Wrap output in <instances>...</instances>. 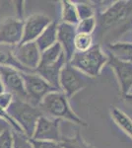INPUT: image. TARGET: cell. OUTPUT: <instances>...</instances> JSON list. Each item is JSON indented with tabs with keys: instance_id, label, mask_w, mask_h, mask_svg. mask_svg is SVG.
<instances>
[{
	"instance_id": "2e32d148",
	"label": "cell",
	"mask_w": 132,
	"mask_h": 148,
	"mask_svg": "<svg viewBox=\"0 0 132 148\" xmlns=\"http://www.w3.org/2000/svg\"><path fill=\"white\" fill-rule=\"evenodd\" d=\"M57 25L58 23L52 21L44 29V32L40 35V37L35 40L40 52H42L57 42Z\"/></svg>"
},
{
	"instance_id": "52a82bcc",
	"label": "cell",
	"mask_w": 132,
	"mask_h": 148,
	"mask_svg": "<svg viewBox=\"0 0 132 148\" xmlns=\"http://www.w3.org/2000/svg\"><path fill=\"white\" fill-rule=\"evenodd\" d=\"M24 20L10 16L0 20V44L15 47L21 44Z\"/></svg>"
},
{
	"instance_id": "ac0fdd59",
	"label": "cell",
	"mask_w": 132,
	"mask_h": 148,
	"mask_svg": "<svg viewBox=\"0 0 132 148\" xmlns=\"http://www.w3.org/2000/svg\"><path fill=\"white\" fill-rule=\"evenodd\" d=\"M0 66L14 68L16 70L20 71V72H29L27 69L24 68L16 60L15 56L13 54V47L3 44H0Z\"/></svg>"
},
{
	"instance_id": "30bf717a",
	"label": "cell",
	"mask_w": 132,
	"mask_h": 148,
	"mask_svg": "<svg viewBox=\"0 0 132 148\" xmlns=\"http://www.w3.org/2000/svg\"><path fill=\"white\" fill-rule=\"evenodd\" d=\"M60 120L42 114L36 125L32 139L60 142L62 137L60 132Z\"/></svg>"
},
{
	"instance_id": "e0dca14e",
	"label": "cell",
	"mask_w": 132,
	"mask_h": 148,
	"mask_svg": "<svg viewBox=\"0 0 132 148\" xmlns=\"http://www.w3.org/2000/svg\"><path fill=\"white\" fill-rule=\"evenodd\" d=\"M111 120L124 133L132 139V120L128 114L116 107H111L109 111Z\"/></svg>"
},
{
	"instance_id": "4dcf8cb0",
	"label": "cell",
	"mask_w": 132,
	"mask_h": 148,
	"mask_svg": "<svg viewBox=\"0 0 132 148\" xmlns=\"http://www.w3.org/2000/svg\"><path fill=\"white\" fill-rule=\"evenodd\" d=\"M5 130H12L10 128V126L5 123V121L0 120V133L3 132V131H5Z\"/></svg>"
},
{
	"instance_id": "ba28073f",
	"label": "cell",
	"mask_w": 132,
	"mask_h": 148,
	"mask_svg": "<svg viewBox=\"0 0 132 148\" xmlns=\"http://www.w3.org/2000/svg\"><path fill=\"white\" fill-rule=\"evenodd\" d=\"M0 79L5 87V91L13 95L14 99L29 102L20 71L11 67L0 66Z\"/></svg>"
},
{
	"instance_id": "603a6c76",
	"label": "cell",
	"mask_w": 132,
	"mask_h": 148,
	"mask_svg": "<svg viewBox=\"0 0 132 148\" xmlns=\"http://www.w3.org/2000/svg\"><path fill=\"white\" fill-rule=\"evenodd\" d=\"M76 7V11H77L79 21L85 20V19H89L96 16V11L94 9L93 5L91 2L89 1H74Z\"/></svg>"
},
{
	"instance_id": "4fadbf2b",
	"label": "cell",
	"mask_w": 132,
	"mask_h": 148,
	"mask_svg": "<svg viewBox=\"0 0 132 148\" xmlns=\"http://www.w3.org/2000/svg\"><path fill=\"white\" fill-rule=\"evenodd\" d=\"M77 35L76 26L65 23H58L57 25V42L60 45L63 54L67 62L70 61L73 54L75 53L74 40Z\"/></svg>"
},
{
	"instance_id": "5b68a950",
	"label": "cell",
	"mask_w": 132,
	"mask_h": 148,
	"mask_svg": "<svg viewBox=\"0 0 132 148\" xmlns=\"http://www.w3.org/2000/svg\"><path fill=\"white\" fill-rule=\"evenodd\" d=\"M90 80V77L66 62L59 75L60 91L63 92L68 99H71L77 93L88 87Z\"/></svg>"
},
{
	"instance_id": "d6986e66",
	"label": "cell",
	"mask_w": 132,
	"mask_h": 148,
	"mask_svg": "<svg viewBox=\"0 0 132 148\" xmlns=\"http://www.w3.org/2000/svg\"><path fill=\"white\" fill-rule=\"evenodd\" d=\"M61 22L77 26L79 23V17L74 1H70V0L61 1Z\"/></svg>"
},
{
	"instance_id": "f1b7e54d",
	"label": "cell",
	"mask_w": 132,
	"mask_h": 148,
	"mask_svg": "<svg viewBox=\"0 0 132 148\" xmlns=\"http://www.w3.org/2000/svg\"><path fill=\"white\" fill-rule=\"evenodd\" d=\"M16 16L15 17L24 20V11H25V1H14Z\"/></svg>"
},
{
	"instance_id": "f546056e",
	"label": "cell",
	"mask_w": 132,
	"mask_h": 148,
	"mask_svg": "<svg viewBox=\"0 0 132 148\" xmlns=\"http://www.w3.org/2000/svg\"><path fill=\"white\" fill-rule=\"evenodd\" d=\"M123 98V101L126 105H128L130 108H132V93H128V94H125L122 96Z\"/></svg>"
},
{
	"instance_id": "8992f818",
	"label": "cell",
	"mask_w": 132,
	"mask_h": 148,
	"mask_svg": "<svg viewBox=\"0 0 132 148\" xmlns=\"http://www.w3.org/2000/svg\"><path fill=\"white\" fill-rule=\"evenodd\" d=\"M21 75L24 81V85H25L28 101L35 106L39 107L42 99L49 93L58 91L35 72H21Z\"/></svg>"
},
{
	"instance_id": "44dd1931",
	"label": "cell",
	"mask_w": 132,
	"mask_h": 148,
	"mask_svg": "<svg viewBox=\"0 0 132 148\" xmlns=\"http://www.w3.org/2000/svg\"><path fill=\"white\" fill-rule=\"evenodd\" d=\"M59 143L62 148H95L84 139L79 131H76L75 135L72 136H62Z\"/></svg>"
},
{
	"instance_id": "1f68e13d",
	"label": "cell",
	"mask_w": 132,
	"mask_h": 148,
	"mask_svg": "<svg viewBox=\"0 0 132 148\" xmlns=\"http://www.w3.org/2000/svg\"><path fill=\"white\" fill-rule=\"evenodd\" d=\"M4 92H6L5 91V87H4L3 83H2L1 79H0V94H2V93H4Z\"/></svg>"
},
{
	"instance_id": "cb8c5ba5",
	"label": "cell",
	"mask_w": 132,
	"mask_h": 148,
	"mask_svg": "<svg viewBox=\"0 0 132 148\" xmlns=\"http://www.w3.org/2000/svg\"><path fill=\"white\" fill-rule=\"evenodd\" d=\"M96 28H97V20H96V17H92L79 21L76 26V31L79 34L93 35L96 31Z\"/></svg>"
},
{
	"instance_id": "9a60e30c",
	"label": "cell",
	"mask_w": 132,
	"mask_h": 148,
	"mask_svg": "<svg viewBox=\"0 0 132 148\" xmlns=\"http://www.w3.org/2000/svg\"><path fill=\"white\" fill-rule=\"evenodd\" d=\"M107 53L124 62H132V42H114L105 46Z\"/></svg>"
},
{
	"instance_id": "5bb4252c",
	"label": "cell",
	"mask_w": 132,
	"mask_h": 148,
	"mask_svg": "<svg viewBox=\"0 0 132 148\" xmlns=\"http://www.w3.org/2000/svg\"><path fill=\"white\" fill-rule=\"evenodd\" d=\"M66 59L64 54H62L60 58L54 63L47 64V65H39L35 70V73L40 75L42 78L49 83L50 85L56 90L60 91L59 87V75H60L61 69L66 64Z\"/></svg>"
},
{
	"instance_id": "7c38bea8",
	"label": "cell",
	"mask_w": 132,
	"mask_h": 148,
	"mask_svg": "<svg viewBox=\"0 0 132 148\" xmlns=\"http://www.w3.org/2000/svg\"><path fill=\"white\" fill-rule=\"evenodd\" d=\"M107 64L116 74L121 95L128 94L132 89V62H124L109 56Z\"/></svg>"
},
{
	"instance_id": "ffe728a7",
	"label": "cell",
	"mask_w": 132,
	"mask_h": 148,
	"mask_svg": "<svg viewBox=\"0 0 132 148\" xmlns=\"http://www.w3.org/2000/svg\"><path fill=\"white\" fill-rule=\"evenodd\" d=\"M62 54H63V51H62L60 45L56 42L53 46L40 52V60L39 65H47V64L54 63L60 58Z\"/></svg>"
},
{
	"instance_id": "8fae6325",
	"label": "cell",
	"mask_w": 132,
	"mask_h": 148,
	"mask_svg": "<svg viewBox=\"0 0 132 148\" xmlns=\"http://www.w3.org/2000/svg\"><path fill=\"white\" fill-rule=\"evenodd\" d=\"M52 21L53 20L49 16L42 13L32 14L27 19H24L23 37L21 44L35 42Z\"/></svg>"
},
{
	"instance_id": "3957f363",
	"label": "cell",
	"mask_w": 132,
	"mask_h": 148,
	"mask_svg": "<svg viewBox=\"0 0 132 148\" xmlns=\"http://www.w3.org/2000/svg\"><path fill=\"white\" fill-rule=\"evenodd\" d=\"M107 61L109 56L102 46L94 44V46L87 51H75L68 63L92 79L101 75Z\"/></svg>"
},
{
	"instance_id": "d4e9b609",
	"label": "cell",
	"mask_w": 132,
	"mask_h": 148,
	"mask_svg": "<svg viewBox=\"0 0 132 148\" xmlns=\"http://www.w3.org/2000/svg\"><path fill=\"white\" fill-rule=\"evenodd\" d=\"M13 135V147L12 148H33L30 138L26 136L24 133L12 131Z\"/></svg>"
},
{
	"instance_id": "83f0119b",
	"label": "cell",
	"mask_w": 132,
	"mask_h": 148,
	"mask_svg": "<svg viewBox=\"0 0 132 148\" xmlns=\"http://www.w3.org/2000/svg\"><path fill=\"white\" fill-rule=\"evenodd\" d=\"M13 100H14V97L10 93L4 92V93H2V94H0V110L7 111V109L10 106V104Z\"/></svg>"
},
{
	"instance_id": "4316f807",
	"label": "cell",
	"mask_w": 132,
	"mask_h": 148,
	"mask_svg": "<svg viewBox=\"0 0 132 148\" xmlns=\"http://www.w3.org/2000/svg\"><path fill=\"white\" fill-rule=\"evenodd\" d=\"M33 148H62L59 142L45 141V140H35L30 138Z\"/></svg>"
},
{
	"instance_id": "7402d4cb",
	"label": "cell",
	"mask_w": 132,
	"mask_h": 148,
	"mask_svg": "<svg viewBox=\"0 0 132 148\" xmlns=\"http://www.w3.org/2000/svg\"><path fill=\"white\" fill-rule=\"evenodd\" d=\"M94 46V37L93 35L88 34H79L77 33L74 40V47L75 51L84 52L87 51Z\"/></svg>"
},
{
	"instance_id": "277c9868",
	"label": "cell",
	"mask_w": 132,
	"mask_h": 148,
	"mask_svg": "<svg viewBox=\"0 0 132 148\" xmlns=\"http://www.w3.org/2000/svg\"><path fill=\"white\" fill-rule=\"evenodd\" d=\"M9 116L16 121L23 133L29 138H32L36 125L42 113L38 106L27 101L14 99L7 109Z\"/></svg>"
},
{
	"instance_id": "9c48e42d",
	"label": "cell",
	"mask_w": 132,
	"mask_h": 148,
	"mask_svg": "<svg viewBox=\"0 0 132 148\" xmlns=\"http://www.w3.org/2000/svg\"><path fill=\"white\" fill-rule=\"evenodd\" d=\"M13 54L16 60L29 72H35L40 64V51L35 42H24L13 47Z\"/></svg>"
},
{
	"instance_id": "6da1fadb",
	"label": "cell",
	"mask_w": 132,
	"mask_h": 148,
	"mask_svg": "<svg viewBox=\"0 0 132 148\" xmlns=\"http://www.w3.org/2000/svg\"><path fill=\"white\" fill-rule=\"evenodd\" d=\"M96 39L105 46L118 40L132 29V1H114L109 8L96 13Z\"/></svg>"
},
{
	"instance_id": "484cf974",
	"label": "cell",
	"mask_w": 132,
	"mask_h": 148,
	"mask_svg": "<svg viewBox=\"0 0 132 148\" xmlns=\"http://www.w3.org/2000/svg\"><path fill=\"white\" fill-rule=\"evenodd\" d=\"M13 147V135L12 130H5L0 133V148Z\"/></svg>"
},
{
	"instance_id": "7a4b0ae2",
	"label": "cell",
	"mask_w": 132,
	"mask_h": 148,
	"mask_svg": "<svg viewBox=\"0 0 132 148\" xmlns=\"http://www.w3.org/2000/svg\"><path fill=\"white\" fill-rule=\"evenodd\" d=\"M39 108L44 116L56 120H65L79 126L88 127L87 121L81 119L69 103V99L61 91H53L47 95L40 103Z\"/></svg>"
}]
</instances>
